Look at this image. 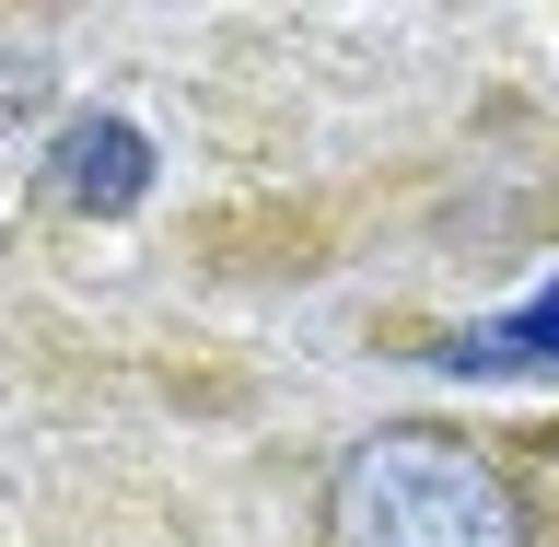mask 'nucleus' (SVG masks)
<instances>
[{"label": "nucleus", "instance_id": "nucleus-1", "mask_svg": "<svg viewBox=\"0 0 559 547\" xmlns=\"http://www.w3.org/2000/svg\"><path fill=\"white\" fill-rule=\"evenodd\" d=\"M314 536L326 547H548L536 536V501H524L513 454L478 443V431H443V419H384L326 466V501H314Z\"/></svg>", "mask_w": 559, "mask_h": 547}, {"label": "nucleus", "instance_id": "nucleus-3", "mask_svg": "<svg viewBox=\"0 0 559 547\" xmlns=\"http://www.w3.org/2000/svg\"><path fill=\"white\" fill-rule=\"evenodd\" d=\"M199 245L222 257V269H326L338 210L326 199H245V210H210Z\"/></svg>", "mask_w": 559, "mask_h": 547}, {"label": "nucleus", "instance_id": "nucleus-4", "mask_svg": "<svg viewBox=\"0 0 559 547\" xmlns=\"http://www.w3.org/2000/svg\"><path fill=\"white\" fill-rule=\"evenodd\" d=\"M431 361H454V373H524V361H559V280L536 292V304L489 314V326H443Z\"/></svg>", "mask_w": 559, "mask_h": 547}, {"label": "nucleus", "instance_id": "nucleus-5", "mask_svg": "<svg viewBox=\"0 0 559 547\" xmlns=\"http://www.w3.org/2000/svg\"><path fill=\"white\" fill-rule=\"evenodd\" d=\"M501 454H513L524 501H536V536L559 547V419H548V431H501Z\"/></svg>", "mask_w": 559, "mask_h": 547}, {"label": "nucleus", "instance_id": "nucleus-2", "mask_svg": "<svg viewBox=\"0 0 559 547\" xmlns=\"http://www.w3.org/2000/svg\"><path fill=\"white\" fill-rule=\"evenodd\" d=\"M140 187H152V140L129 117H70L59 129V152H47V199L59 210L117 222V210H140Z\"/></svg>", "mask_w": 559, "mask_h": 547}]
</instances>
